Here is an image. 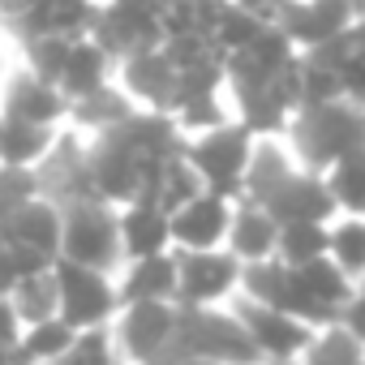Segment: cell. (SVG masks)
<instances>
[{
  "instance_id": "obj_1",
  "label": "cell",
  "mask_w": 365,
  "mask_h": 365,
  "mask_svg": "<svg viewBox=\"0 0 365 365\" xmlns=\"http://www.w3.org/2000/svg\"><path fill=\"white\" fill-rule=\"evenodd\" d=\"M288 146L314 172H331L339 159L365 150V108L352 99H331L318 108H301L288 120Z\"/></svg>"
},
{
  "instance_id": "obj_2",
  "label": "cell",
  "mask_w": 365,
  "mask_h": 365,
  "mask_svg": "<svg viewBox=\"0 0 365 365\" xmlns=\"http://www.w3.org/2000/svg\"><path fill=\"white\" fill-rule=\"evenodd\" d=\"M180 305L176 301H125L112 318V339L125 365H172L180 361Z\"/></svg>"
},
{
  "instance_id": "obj_3",
  "label": "cell",
  "mask_w": 365,
  "mask_h": 365,
  "mask_svg": "<svg viewBox=\"0 0 365 365\" xmlns=\"http://www.w3.org/2000/svg\"><path fill=\"white\" fill-rule=\"evenodd\" d=\"M61 258L95 271H120V215L103 198H73L65 202V232H61Z\"/></svg>"
},
{
  "instance_id": "obj_4",
  "label": "cell",
  "mask_w": 365,
  "mask_h": 365,
  "mask_svg": "<svg viewBox=\"0 0 365 365\" xmlns=\"http://www.w3.org/2000/svg\"><path fill=\"white\" fill-rule=\"evenodd\" d=\"M185 356H202L215 365H262L258 344L250 339L241 314L228 305H207V309H185L180 305V335H176Z\"/></svg>"
},
{
  "instance_id": "obj_5",
  "label": "cell",
  "mask_w": 365,
  "mask_h": 365,
  "mask_svg": "<svg viewBox=\"0 0 365 365\" xmlns=\"http://www.w3.org/2000/svg\"><path fill=\"white\" fill-rule=\"evenodd\" d=\"M254 138L237 116L198 133V138H185V155L190 163L198 168L202 185L211 194H224V198H241L245 190V168H250V150H254Z\"/></svg>"
},
{
  "instance_id": "obj_6",
  "label": "cell",
  "mask_w": 365,
  "mask_h": 365,
  "mask_svg": "<svg viewBox=\"0 0 365 365\" xmlns=\"http://www.w3.org/2000/svg\"><path fill=\"white\" fill-rule=\"evenodd\" d=\"M176 305L207 309L241 292V258L232 250H176Z\"/></svg>"
},
{
  "instance_id": "obj_7",
  "label": "cell",
  "mask_w": 365,
  "mask_h": 365,
  "mask_svg": "<svg viewBox=\"0 0 365 365\" xmlns=\"http://www.w3.org/2000/svg\"><path fill=\"white\" fill-rule=\"evenodd\" d=\"M61 232H65V207L48 194L26 198L5 224H0V237L22 258V275L35 271V267H52L61 258Z\"/></svg>"
},
{
  "instance_id": "obj_8",
  "label": "cell",
  "mask_w": 365,
  "mask_h": 365,
  "mask_svg": "<svg viewBox=\"0 0 365 365\" xmlns=\"http://www.w3.org/2000/svg\"><path fill=\"white\" fill-rule=\"evenodd\" d=\"M56 279H61V318L78 331L86 327H112L116 309H120V288L112 271H95V267H78L56 258Z\"/></svg>"
},
{
  "instance_id": "obj_9",
  "label": "cell",
  "mask_w": 365,
  "mask_h": 365,
  "mask_svg": "<svg viewBox=\"0 0 365 365\" xmlns=\"http://www.w3.org/2000/svg\"><path fill=\"white\" fill-rule=\"evenodd\" d=\"M112 61H125L129 52L159 48L163 43V0H108L95 14L91 31Z\"/></svg>"
},
{
  "instance_id": "obj_10",
  "label": "cell",
  "mask_w": 365,
  "mask_h": 365,
  "mask_svg": "<svg viewBox=\"0 0 365 365\" xmlns=\"http://www.w3.org/2000/svg\"><path fill=\"white\" fill-rule=\"evenodd\" d=\"M146 172L150 168L142 163V155L116 129L91 138V194L95 198H103L112 207H125V202L142 198L146 194Z\"/></svg>"
},
{
  "instance_id": "obj_11",
  "label": "cell",
  "mask_w": 365,
  "mask_h": 365,
  "mask_svg": "<svg viewBox=\"0 0 365 365\" xmlns=\"http://www.w3.org/2000/svg\"><path fill=\"white\" fill-rule=\"evenodd\" d=\"M232 309L241 314V322H245L250 339L258 344L262 361H271V365H301V356H305V348L314 339L309 322H301L288 309L250 301V297H232Z\"/></svg>"
},
{
  "instance_id": "obj_12",
  "label": "cell",
  "mask_w": 365,
  "mask_h": 365,
  "mask_svg": "<svg viewBox=\"0 0 365 365\" xmlns=\"http://www.w3.org/2000/svg\"><path fill=\"white\" fill-rule=\"evenodd\" d=\"M0 116L65 129L69 125V95L56 82H48L35 69H26L22 61H14L9 73L0 78Z\"/></svg>"
},
{
  "instance_id": "obj_13",
  "label": "cell",
  "mask_w": 365,
  "mask_h": 365,
  "mask_svg": "<svg viewBox=\"0 0 365 365\" xmlns=\"http://www.w3.org/2000/svg\"><path fill=\"white\" fill-rule=\"evenodd\" d=\"M116 82H120V91H125L138 108L172 112L180 73H176V65L163 56V48H142V52H129L125 61H116Z\"/></svg>"
},
{
  "instance_id": "obj_14",
  "label": "cell",
  "mask_w": 365,
  "mask_h": 365,
  "mask_svg": "<svg viewBox=\"0 0 365 365\" xmlns=\"http://www.w3.org/2000/svg\"><path fill=\"white\" fill-rule=\"evenodd\" d=\"M95 14H99V5H91V0H31V5L5 26V35H9L14 48L22 39H35V35L82 39V35L95 31Z\"/></svg>"
},
{
  "instance_id": "obj_15",
  "label": "cell",
  "mask_w": 365,
  "mask_h": 365,
  "mask_svg": "<svg viewBox=\"0 0 365 365\" xmlns=\"http://www.w3.org/2000/svg\"><path fill=\"white\" fill-rule=\"evenodd\" d=\"M267 207H271V215H275L279 224H305V220L331 224V220L339 215L327 172H314V168H305V163L267 198Z\"/></svg>"
},
{
  "instance_id": "obj_16",
  "label": "cell",
  "mask_w": 365,
  "mask_h": 365,
  "mask_svg": "<svg viewBox=\"0 0 365 365\" xmlns=\"http://www.w3.org/2000/svg\"><path fill=\"white\" fill-rule=\"evenodd\" d=\"M232 202L224 194L202 190L194 202L172 211V250H224L228 224H232Z\"/></svg>"
},
{
  "instance_id": "obj_17",
  "label": "cell",
  "mask_w": 365,
  "mask_h": 365,
  "mask_svg": "<svg viewBox=\"0 0 365 365\" xmlns=\"http://www.w3.org/2000/svg\"><path fill=\"white\" fill-rule=\"evenodd\" d=\"M301 56V48L284 35V26L279 22H267L241 52H232L228 61H224V69H228V86H245V82H271L288 61H297Z\"/></svg>"
},
{
  "instance_id": "obj_18",
  "label": "cell",
  "mask_w": 365,
  "mask_h": 365,
  "mask_svg": "<svg viewBox=\"0 0 365 365\" xmlns=\"http://www.w3.org/2000/svg\"><path fill=\"white\" fill-rule=\"evenodd\" d=\"M275 22L284 26V35H288L301 52L322 48L327 39H335V35H344V31L356 26L344 0H292V5H284V9L275 14Z\"/></svg>"
},
{
  "instance_id": "obj_19",
  "label": "cell",
  "mask_w": 365,
  "mask_h": 365,
  "mask_svg": "<svg viewBox=\"0 0 365 365\" xmlns=\"http://www.w3.org/2000/svg\"><path fill=\"white\" fill-rule=\"evenodd\" d=\"M120 215V250L125 258H150L172 250V211H163L155 198H133L116 207Z\"/></svg>"
},
{
  "instance_id": "obj_20",
  "label": "cell",
  "mask_w": 365,
  "mask_h": 365,
  "mask_svg": "<svg viewBox=\"0 0 365 365\" xmlns=\"http://www.w3.org/2000/svg\"><path fill=\"white\" fill-rule=\"evenodd\" d=\"M275 245H279V220L271 215V207L254 198H237L224 250H232L241 262H262L275 258Z\"/></svg>"
},
{
  "instance_id": "obj_21",
  "label": "cell",
  "mask_w": 365,
  "mask_h": 365,
  "mask_svg": "<svg viewBox=\"0 0 365 365\" xmlns=\"http://www.w3.org/2000/svg\"><path fill=\"white\" fill-rule=\"evenodd\" d=\"M301 168L297 150L288 146L284 133H262L254 138V150H250V168H245V190L241 198H254V202H267L284 180Z\"/></svg>"
},
{
  "instance_id": "obj_22",
  "label": "cell",
  "mask_w": 365,
  "mask_h": 365,
  "mask_svg": "<svg viewBox=\"0 0 365 365\" xmlns=\"http://www.w3.org/2000/svg\"><path fill=\"white\" fill-rule=\"evenodd\" d=\"M176 250L168 254H150V258H125L116 271V288H120V305L125 301H176Z\"/></svg>"
},
{
  "instance_id": "obj_23",
  "label": "cell",
  "mask_w": 365,
  "mask_h": 365,
  "mask_svg": "<svg viewBox=\"0 0 365 365\" xmlns=\"http://www.w3.org/2000/svg\"><path fill=\"white\" fill-rule=\"evenodd\" d=\"M108 82H116V61L108 56V48L95 35L73 39L65 73H61V91L69 95V103L82 99V95H91V91H99V86H108Z\"/></svg>"
},
{
  "instance_id": "obj_24",
  "label": "cell",
  "mask_w": 365,
  "mask_h": 365,
  "mask_svg": "<svg viewBox=\"0 0 365 365\" xmlns=\"http://www.w3.org/2000/svg\"><path fill=\"white\" fill-rule=\"evenodd\" d=\"M138 103L120 91V82H108V86H99V91H91V95H82V99L69 103V125L78 133H86V138H99V133L125 125V116Z\"/></svg>"
},
{
  "instance_id": "obj_25",
  "label": "cell",
  "mask_w": 365,
  "mask_h": 365,
  "mask_svg": "<svg viewBox=\"0 0 365 365\" xmlns=\"http://www.w3.org/2000/svg\"><path fill=\"white\" fill-rule=\"evenodd\" d=\"M5 297H9V305L18 309L22 327L43 322V318H56V314H61V279H56V262L18 275V284H14Z\"/></svg>"
},
{
  "instance_id": "obj_26",
  "label": "cell",
  "mask_w": 365,
  "mask_h": 365,
  "mask_svg": "<svg viewBox=\"0 0 365 365\" xmlns=\"http://www.w3.org/2000/svg\"><path fill=\"white\" fill-rule=\"evenodd\" d=\"M61 129L52 125H31V120H14L0 116V163L5 168H39L43 155L52 150Z\"/></svg>"
},
{
  "instance_id": "obj_27",
  "label": "cell",
  "mask_w": 365,
  "mask_h": 365,
  "mask_svg": "<svg viewBox=\"0 0 365 365\" xmlns=\"http://www.w3.org/2000/svg\"><path fill=\"white\" fill-rule=\"evenodd\" d=\"M207 185H202V176H198V168L190 163V155L185 150H176L172 159H163L159 168H155V176H150V190H146V198H155L163 211H176V207H185V202H194L198 194H202Z\"/></svg>"
},
{
  "instance_id": "obj_28",
  "label": "cell",
  "mask_w": 365,
  "mask_h": 365,
  "mask_svg": "<svg viewBox=\"0 0 365 365\" xmlns=\"http://www.w3.org/2000/svg\"><path fill=\"white\" fill-rule=\"evenodd\" d=\"M73 335H78V327H69L61 314L43 318V322H31V327H22V339H18L14 356H18V365H61Z\"/></svg>"
},
{
  "instance_id": "obj_29",
  "label": "cell",
  "mask_w": 365,
  "mask_h": 365,
  "mask_svg": "<svg viewBox=\"0 0 365 365\" xmlns=\"http://www.w3.org/2000/svg\"><path fill=\"white\" fill-rule=\"evenodd\" d=\"M301 365H365V339L352 335L335 318L327 327H314V339H309Z\"/></svg>"
},
{
  "instance_id": "obj_30",
  "label": "cell",
  "mask_w": 365,
  "mask_h": 365,
  "mask_svg": "<svg viewBox=\"0 0 365 365\" xmlns=\"http://www.w3.org/2000/svg\"><path fill=\"white\" fill-rule=\"evenodd\" d=\"M327 258L344 275L365 284V220L361 215H335L331 220V250H327Z\"/></svg>"
},
{
  "instance_id": "obj_31",
  "label": "cell",
  "mask_w": 365,
  "mask_h": 365,
  "mask_svg": "<svg viewBox=\"0 0 365 365\" xmlns=\"http://www.w3.org/2000/svg\"><path fill=\"white\" fill-rule=\"evenodd\" d=\"M331 250V224H279V245H275V258H284L288 267H305L314 258H327Z\"/></svg>"
},
{
  "instance_id": "obj_32",
  "label": "cell",
  "mask_w": 365,
  "mask_h": 365,
  "mask_svg": "<svg viewBox=\"0 0 365 365\" xmlns=\"http://www.w3.org/2000/svg\"><path fill=\"white\" fill-rule=\"evenodd\" d=\"M224 14V0H163V39L168 35H211Z\"/></svg>"
},
{
  "instance_id": "obj_33",
  "label": "cell",
  "mask_w": 365,
  "mask_h": 365,
  "mask_svg": "<svg viewBox=\"0 0 365 365\" xmlns=\"http://www.w3.org/2000/svg\"><path fill=\"white\" fill-rule=\"evenodd\" d=\"M327 180H331V194H335L339 215H361L365 220V150L339 159L327 172Z\"/></svg>"
},
{
  "instance_id": "obj_34",
  "label": "cell",
  "mask_w": 365,
  "mask_h": 365,
  "mask_svg": "<svg viewBox=\"0 0 365 365\" xmlns=\"http://www.w3.org/2000/svg\"><path fill=\"white\" fill-rule=\"evenodd\" d=\"M69 48H73V39H65V35H35V39H22L14 52H18V61H22L26 69H35L39 78H48V82L61 86Z\"/></svg>"
},
{
  "instance_id": "obj_35",
  "label": "cell",
  "mask_w": 365,
  "mask_h": 365,
  "mask_svg": "<svg viewBox=\"0 0 365 365\" xmlns=\"http://www.w3.org/2000/svg\"><path fill=\"white\" fill-rule=\"evenodd\" d=\"M331 99H344L339 69L301 52V108H318V103H331Z\"/></svg>"
},
{
  "instance_id": "obj_36",
  "label": "cell",
  "mask_w": 365,
  "mask_h": 365,
  "mask_svg": "<svg viewBox=\"0 0 365 365\" xmlns=\"http://www.w3.org/2000/svg\"><path fill=\"white\" fill-rule=\"evenodd\" d=\"M61 365H120L112 327H86V331H78Z\"/></svg>"
},
{
  "instance_id": "obj_37",
  "label": "cell",
  "mask_w": 365,
  "mask_h": 365,
  "mask_svg": "<svg viewBox=\"0 0 365 365\" xmlns=\"http://www.w3.org/2000/svg\"><path fill=\"white\" fill-rule=\"evenodd\" d=\"M267 22L262 18H254V14H245V9H237V5H228L224 0V14H220V22H215V31H211V39H215V48L224 52V61L232 56V52H241L258 31H262Z\"/></svg>"
},
{
  "instance_id": "obj_38",
  "label": "cell",
  "mask_w": 365,
  "mask_h": 365,
  "mask_svg": "<svg viewBox=\"0 0 365 365\" xmlns=\"http://www.w3.org/2000/svg\"><path fill=\"white\" fill-rule=\"evenodd\" d=\"M339 78H344V99L361 103L365 108V39L352 48V56L339 65Z\"/></svg>"
},
{
  "instance_id": "obj_39",
  "label": "cell",
  "mask_w": 365,
  "mask_h": 365,
  "mask_svg": "<svg viewBox=\"0 0 365 365\" xmlns=\"http://www.w3.org/2000/svg\"><path fill=\"white\" fill-rule=\"evenodd\" d=\"M18 339H22V318L9 305V297H0V348H18Z\"/></svg>"
},
{
  "instance_id": "obj_40",
  "label": "cell",
  "mask_w": 365,
  "mask_h": 365,
  "mask_svg": "<svg viewBox=\"0 0 365 365\" xmlns=\"http://www.w3.org/2000/svg\"><path fill=\"white\" fill-rule=\"evenodd\" d=\"M228 5H237V9H245V14H254L262 22H275V14H279L275 0H228Z\"/></svg>"
},
{
  "instance_id": "obj_41",
  "label": "cell",
  "mask_w": 365,
  "mask_h": 365,
  "mask_svg": "<svg viewBox=\"0 0 365 365\" xmlns=\"http://www.w3.org/2000/svg\"><path fill=\"white\" fill-rule=\"evenodd\" d=\"M18 61V52H14V43H9V35L5 31H0V78H5L9 73V65Z\"/></svg>"
},
{
  "instance_id": "obj_42",
  "label": "cell",
  "mask_w": 365,
  "mask_h": 365,
  "mask_svg": "<svg viewBox=\"0 0 365 365\" xmlns=\"http://www.w3.org/2000/svg\"><path fill=\"white\" fill-rule=\"evenodd\" d=\"M344 5H348L352 22H356V26H365V0H344Z\"/></svg>"
},
{
  "instance_id": "obj_43",
  "label": "cell",
  "mask_w": 365,
  "mask_h": 365,
  "mask_svg": "<svg viewBox=\"0 0 365 365\" xmlns=\"http://www.w3.org/2000/svg\"><path fill=\"white\" fill-rule=\"evenodd\" d=\"M275 5H279V9H284V5H292V0H275Z\"/></svg>"
},
{
  "instance_id": "obj_44",
  "label": "cell",
  "mask_w": 365,
  "mask_h": 365,
  "mask_svg": "<svg viewBox=\"0 0 365 365\" xmlns=\"http://www.w3.org/2000/svg\"><path fill=\"white\" fill-rule=\"evenodd\" d=\"M91 5H108V0H91Z\"/></svg>"
},
{
  "instance_id": "obj_45",
  "label": "cell",
  "mask_w": 365,
  "mask_h": 365,
  "mask_svg": "<svg viewBox=\"0 0 365 365\" xmlns=\"http://www.w3.org/2000/svg\"><path fill=\"white\" fill-rule=\"evenodd\" d=\"M262 365H271V361H262Z\"/></svg>"
}]
</instances>
